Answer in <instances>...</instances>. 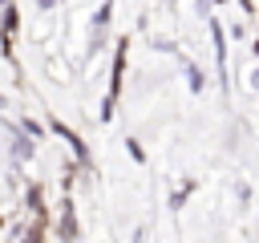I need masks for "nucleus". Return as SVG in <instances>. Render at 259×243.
I'll return each instance as SVG.
<instances>
[]
</instances>
